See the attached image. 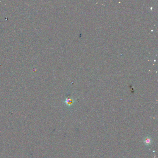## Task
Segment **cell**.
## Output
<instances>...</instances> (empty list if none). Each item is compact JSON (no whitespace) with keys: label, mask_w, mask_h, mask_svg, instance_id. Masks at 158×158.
<instances>
[{"label":"cell","mask_w":158,"mask_h":158,"mask_svg":"<svg viewBox=\"0 0 158 158\" xmlns=\"http://www.w3.org/2000/svg\"><path fill=\"white\" fill-rule=\"evenodd\" d=\"M144 142L146 146H149L152 144V140L150 137H147L146 138H145V140H144Z\"/></svg>","instance_id":"1"},{"label":"cell","mask_w":158,"mask_h":158,"mask_svg":"<svg viewBox=\"0 0 158 158\" xmlns=\"http://www.w3.org/2000/svg\"><path fill=\"white\" fill-rule=\"evenodd\" d=\"M65 103L68 105V106H71L73 103V100L71 99H70V98H67L66 100H65Z\"/></svg>","instance_id":"2"}]
</instances>
